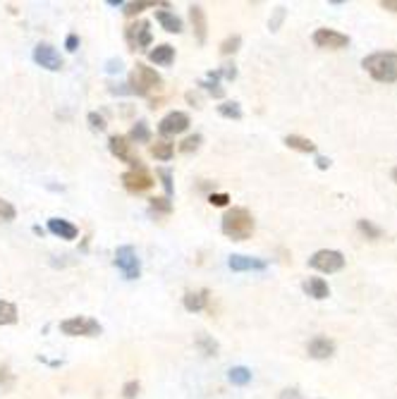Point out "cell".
<instances>
[{
    "mask_svg": "<svg viewBox=\"0 0 397 399\" xmlns=\"http://www.w3.org/2000/svg\"><path fill=\"white\" fill-rule=\"evenodd\" d=\"M366 75L378 84H395L397 82V50H378L361 60Z\"/></svg>",
    "mask_w": 397,
    "mask_h": 399,
    "instance_id": "obj_1",
    "label": "cell"
},
{
    "mask_svg": "<svg viewBox=\"0 0 397 399\" xmlns=\"http://www.w3.org/2000/svg\"><path fill=\"white\" fill-rule=\"evenodd\" d=\"M254 227H256L254 216L242 206L230 208V211L223 216V225H220L223 234L232 241H247L251 234H254Z\"/></svg>",
    "mask_w": 397,
    "mask_h": 399,
    "instance_id": "obj_2",
    "label": "cell"
},
{
    "mask_svg": "<svg viewBox=\"0 0 397 399\" xmlns=\"http://www.w3.org/2000/svg\"><path fill=\"white\" fill-rule=\"evenodd\" d=\"M127 86H130V91L137 93V96H149L153 89L163 86V77H160L153 67L137 63L130 75V84H127Z\"/></svg>",
    "mask_w": 397,
    "mask_h": 399,
    "instance_id": "obj_3",
    "label": "cell"
},
{
    "mask_svg": "<svg viewBox=\"0 0 397 399\" xmlns=\"http://www.w3.org/2000/svg\"><path fill=\"white\" fill-rule=\"evenodd\" d=\"M60 333L67 337H98L103 333L100 323L96 318H89V316H72L60 323Z\"/></svg>",
    "mask_w": 397,
    "mask_h": 399,
    "instance_id": "obj_4",
    "label": "cell"
},
{
    "mask_svg": "<svg viewBox=\"0 0 397 399\" xmlns=\"http://www.w3.org/2000/svg\"><path fill=\"white\" fill-rule=\"evenodd\" d=\"M309 266L318 273L333 275L345 268V256H343V251H338V249H318L316 254L309 258Z\"/></svg>",
    "mask_w": 397,
    "mask_h": 399,
    "instance_id": "obj_5",
    "label": "cell"
},
{
    "mask_svg": "<svg viewBox=\"0 0 397 399\" xmlns=\"http://www.w3.org/2000/svg\"><path fill=\"white\" fill-rule=\"evenodd\" d=\"M115 266H117V271L125 275L127 280H137L139 275H142V261H139L137 251H134V246H130V244L117 246V251H115Z\"/></svg>",
    "mask_w": 397,
    "mask_h": 399,
    "instance_id": "obj_6",
    "label": "cell"
},
{
    "mask_svg": "<svg viewBox=\"0 0 397 399\" xmlns=\"http://www.w3.org/2000/svg\"><path fill=\"white\" fill-rule=\"evenodd\" d=\"M125 41L132 50H147L153 43V33H151L149 20H137L125 29Z\"/></svg>",
    "mask_w": 397,
    "mask_h": 399,
    "instance_id": "obj_7",
    "label": "cell"
},
{
    "mask_svg": "<svg viewBox=\"0 0 397 399\" xmlns=\"http://www.w3.org/2000/svg\"><path fill=\"white\" fill-rule=\"evenodd\" d=\"M311 41H314L316 48H326V50H343L350 46V36L338 29H328V27H321L311 33Z\"/></svg>",
    "mask_w": 397,
    "mask_h": 399,
    "instance_id": "obj_8",
    "label": "cell"
},
{
    "mask_svg": "<svg viewBox=\"0 0 397 399\" xmlns=\"http://www.w3.org/2000/svg\"><path fill=\"white\" fill-rule=\"evenodd\" d=\"M33 63L48 72L63 70V58H60V53L50 46V43H38V46L33 48Z\"/></svg>",
    "mask_w": 397,
    "mask_h": 399,
    "instance_id": "obj_9",
    "label": "cell"
},
{
    "mask_svg": "<svg viewBox=\"0 0 397 399\" xmlns=\"http://www.w3.org/2000/svg\"><path fill=\"white\" fill-rule=\"evenodd\" d=\"M108 149H110V153H113L115 158L130 163L132 170H142V160L132 153V144L127 142V137H122V134H113V137L108 139Z\"/></svg>",
    "mask_w": 397,
    "mask_h": 399,
    "instance_id": "obj_10",
    "label": "cell"
},
{
    "mask_svg": "<svg viewBox=\"0 0 397 399\" xmlns=\"http://www.w3.org/2000/svg\"><path fill=\"white\" fill-rule=\"evenodd\" d=\"M187 127H189V115H187V112L172 110L158 122V134H160V137H175V134L187 132Z\"/></svg>",
    "mask_w": 397,
    "mask_h": 399,
    "instance_id": "obj_11",
    "label": "cell"
},
{
    "mask_svg": "<svg viewBox=\"0 0 397 399\" xmlns=\"http://www.w3.org/2000/svg\"><path fill=\"white\" fill-rule=\"evenodd\" d=\"M122 184H125L127 192L142 194V192H149V189L153 187V177H151L144 167L142 170H127L125 175H122Z\"/></svg>",
    "mask_w": 397,
    "mask_h": 399,
    "instance_id": "obj_12",
    "label": "cell"
},
{
    "mask_svg": "<svg viewBox=\"0 0 397 399\" xmlns=\"http://www.w3.org/2000/svg\"><path fill=\"white\" fill-rule=\"evenodd\" d=\"M227 266L234 273H264L268 271V261L264 258H254V256H242V254H232Z\"/></svg>",
    "mask_w": 397,
    "mask_h": 399,
    "instance_id": "obj_13",
    "label": "cell"
},
{
    "mask_svg": "<svg viewBox=\"0 0 397 399\" xmlns=\"http://www.w3.org/2000/svg\"><path fill=\"white\" fill-rule=\"evenodd\" d=\"M306 354L311 359H316V361H326V359H331L335 354V342L326 335H316L306 345Z\"/></svg>",
    "mask_w": 397,
    "mask_h": 399,
    "instance_id": "obj_14",
    "label": "cell"
},
{
    "mask_svg": "<svg viewBox=\"0 0 397 399\" xmlns=\"http://www.w3.org/2000/svg\"><path fill=\"white\" fill-rule=\"evenodd\" d=\"M48 232L55 234L58 239L72 241V239H77V234H80V227H77L75 223L65 220V218H50V220H48Z\"/></svg>",
    "mask_w": 397,
    "mask_h": 399,
    "instance_id": "obj_15",
    "label": "cell"
},
{
    "mask_svg": "<svg viewBox=\"0 0 397 399\" xmlns=\"http://www.w3.org/2000/svg\"><path fill=\"white\" fill-rule=\"evenodd\" d=\"M189 17H192V27H194V36L197 41L204 46L206 36H209V22H206V13L201 5H189Z\"/></svg>",
    "mask_w": 397,
    "mask_h": 399,
    "instance_id": "obj_16",
    "label": "cell"
},
{
    "mask_svg": "<svg viewBox=\"0 0 397 399\" xmlns=\"http://www.w3.org/2000/svg\"><path fill=\"white\" fill-rule=\"evenodd\" d=\"M301 289H304L306 296H311V299L316 301H323L331 296V287H328V283L323 278H306L304 283H301Z\"/></svg>",
    "mask_w": 397,
    "mask_h": 399,
    "instance_id": "obj_17",
    "label": "cell"
},
{
    "mask_svg": "<svg viewBox=\"0 0 397 399\" xmlns=\"http://www.w3.org/2000/svg\"><path fill=\"white\" fill-rule=\"evenodd\" d=\"M182 303L189 313H199L209 306V289H199V292H187L182 296Z\"/></svg>",
    "mask_w": 397,
    "mask_h": 399,
    "instance_id": "obj_18",
    "label": "cell"
},
{
    "mask_svg": "<svg viewBox=\"0 0 397 399\" xmlns=\"http://www.w3.org/2000/svg\"><path fill=\"white\" fill-rule=\"evenodd\" d=\"M149 60L153 65H172L175 63V48L170 46V43H160V46H156L153 50H149Z\"/></svg>",
    "mask_w": 397,
    "mask_h": 399,
    "instance_id": "obj_19",
    "label": "cell"
},
{
    "mask_svg": "<svg viewBox=\"0 0 397 399\" xmlns=\"http://www.w3.org/2000/svg\"><path fill=\"white\" fill-rule=\"evenodd\" d=\"M283 144L292 151H299V153H316V144L306 137H299V134H287L283 139Z\"/></svg>",
    "mask_w": 397,
    "mask_h": 399,
    "instance_id": "obj_20",
    "label": "cell"
},
{
    "mask_svg": "<svg viewBox=\"0 0 397 399\" xmlns=\"http://www.w3.org/2000/svg\"><path fill=\"white\" fill-rule=\"evenodd\" d=\"M156 20H158V24L163 27L165 31L170 33L182 31V20L175 13H170V10H156Z\"/></svg>",
    "mask_w": 397,
    "mask_h": 399,
    "instance_id": "obj_21",
    "label": "cell"
},
{
    "mask_svg": "<svg viewBox=\"0 0 397 399\" xmlns=\"http://www.w3.org/2000/svg\"><path fill=\"white\" fill-rule=\"evenodd\" d=\"M220 80H223V75H220V70H216V72H209V75H206V80L199 84V86H204L206 91L211 93V96L214 98H223L225 96V91H223L220 89Z\"/></svg>",
    "mask_w": 397,
    "mask_h": 399,
    "instance_id": "obj_22",
    "label": "cell"
},
{
    "mask_svg": "<svg viewBox=\"0 0 397 399\" xmlns=\"http://www.w3.org/2000/svg\"><path fill=\"white\" fill-rule=\"evenodd\" d=\"M194 345H197V349L201 354H206V356H218V352H220V345H218L214 337H209V335H204V333H201L197 340H194Z\"/></svg>",
    "mask_w": 397,
    "mask_h": 399,
    "instance_id": "obj_23",
    "label": "cell"
},
{
    "mask_svg": "<svg viewBox=\"0 0 397 399\" xmlns=\"http://www.w3.org/2000/svg\"><path fill=\"white\" fill-rule=\"evenodd\" d=\"M127 142L130 144H149L151 142V129L144 120H139L137 125L132 127L130 137H127Z\"/></svg>",
    "mask_w": 397,
    "mask_h": 399,
    "instance_id": "obj_24",
    "label": "cell"
},
{
    "mask_svg": "<svg viewBox=\"0 0 397 399\" xmlns=\"http://www.w3.org/2000/svg\"><path fill=\"white\" fill-rule=\"evenodd\" d=\"M227 380L237 387H244V385L251 383V370L247 366H234V368L227 370Z\"/></svg>",
    "mask_w": 397,
    "mask_h": 399,
    "instance_id": "obj_25",
    "label": "cell"
},
{
    "mask_svg": "<svg viewBox=\"0 0 397 399\" xmlns=\"http://www.w3.org/2000/svg\"><path fill=\"white\" fill-rule=\"evenodd\" d=\"M151 156H153L156 160H170L172 156H175V144H170V142L151 144Z\"/></svg>",
    "mask_w": 397,
    "mask_h": 399,
    "instance_id": "obj_26",
    "label": "cell"
},
{
    "mask_svg": "<svg viewBox=\"0 0 397 399\" xmlns=\"http://www.w3.org/2000/svg\"><path fill=\"white\" fill-rule=\"evenodd\" d=\"M17 318H20V313H17L15 303L0 299V325H13L17 323Z\"/></svg>",
    "mask_w": 397,
    "mask_h": 399,
    "instance_id": "obj_27",
    "label": "cell"
},
{
    "mask_svg": "<svg viewBox=\"0 0 397 399\" xmlns=\"http://www.w3.org/2000/svg\"><path fill=\"white\" fill-rule=\"evenodd\" d=\"M357 229H359L368 241H376V239L383 237V229L378 227V225H373L371 220H366V218L364 220H357Z\"/></svg>",
    "mask_w": 397,
    "mask_h": 399,
    "instance_id": "obj_28",
    "label": "cell"
},
{
    "mask_svg": "<svg viewBox=\"0 0 397 399\" xmlns=\"http://www.w3.org/2000/svg\"><path fill=\"white\" fill-rule=\"evenodd\" d=\"M218 112L220 117H227V120H242V108H239L237 100H225V103L218 105Z\"/></svg>",
    "mask_w": 397,
    "mask_h": 399,
    "instance_id": "obj_29",
    "label": "cell"
},
{
    "mask_svg": "<svg viewBox=\"0 0 397 399\" xmlns=\"http://www.w3.org/2000/svg\"><path fill=\"white\" fill-rule=\"evenodd\" d=\"M239 46H242V36H239V33H232V36H227L225 41L220 43V53L223 55H234L239 50Z\"/></svg>",
    "mask_w": 397,
    "mask_h": 399,
    "instance_id": "obj_30",
    "label": "cell"
},
{
    "mask_svg": "<svg viewBox=\"0 0 397 399\" xmlns=\"http://www.w3.org/2000/svg\"><path fill=\"white\" fill-rule=\"evenodd\" d=\"M147 8H158V3H153V0H144V3H125V13L127 17H134V15H139V13H144Z\"/></svg>",
    "mask_w": 397,
    "mask_h": 399,
    "instance_id": "obj_31",
    "label": "cell"
},
{
    "mask_svg": "<svg viewBox=\"0 0 397 399\" xmlns=\"http://www.w3.org/2000/svg\"><path fill=\"white\" fill-rule=\"evenodd\" d=\"M158 177H160V184H163L165 189V199H170L172 194H175V187H172V172L167 170V167H158Z\"/></svg>",
    "mask_w": 397,
    "mask_h": 399,
    "instance_id": "obj_32",
    "label": "cell"
},
{
    "mask_svg": "<svg viewBox=\"0 0 397 399\" xmlns=\"http://www.w3.org/2000/svg\"><path fill=\"white\" fill-rule=\"evenodd\" d=\"M17 218V208L0 196V223H13Z\"/></svg>",
    "mask_w": 397,
    "mask_h": 399,
    "instance_id": "obj_33",
    "label": "cell"
},
{
    "mask_svg": "<svg viewBox=\"0 0 397 399\" xmlns=\"http://www.w3.org/2000/svg\"><path fill=\"white\" fill-rule=\"evenodd\" d=\"M201 142H204V137H201V134H192V137H187L180 144V153H194V151H199Z\"/></svg>",
    "mask_w": 397,
    "mask_h": 399,
    "instance_id": "obj_34",
    "label": "cell"
},
{
    "mask_svg": "<svg viewBox=\"0 0 397 399\" xmlns=\"http://www.w3.org/2000/svg\"><path fill=\"white\" fill-rule=\"evenodd\" d=\"M151 211H153V213H163V216L172 213L170 199H165V196H156V199H151Z\"/></svg>",
    "mask_w": 397,
    "mask_h": 399,
    "instance_id": "obj_35",
    "label": "cell"
},
{
    "mask_svg": "<svg viewBox=\"0 0 397 399\" xmlns=\"http://www.w3.org/2000/svg\"><path fill=\"white\" fill-rule=\"evenodd\" d=\"M285 15H287V10H285V5H278V8H276V13H273V17H271V20H268V29H271V31H278V29H280V24H283Z\"/></svg>",
    "mask_w": 397,
    "mask_h": 399,
    "instance_id": "obj_36",
    "label": "cell"
},
{
    "mask_svg": "<svg viewBox=\"0 0 397 399\" xmlns=\"http://www.w3.org/2000/svg\"><path fill=\"white\" fill-rule=\"evenodd\" d=\"M87 122H89V127H91L93 132H103V129L108 127V125H105V117L98 115V112H89V115H87Z\"/></svg>",
    "mask_w": 397,
    "mask_h": 399,
    "instance_id": "obj_37",
    "label": "cell"
},
{
    "mask_svg": "<svg viewBox=\"0 0 397 399\" xmlns=\"http://www.w3.org/2000/svg\"><path fill=\"white\" fill-rule=\"evenodd\" d=\"M139 390H142L139 380H130V383L122 385V397H125V399H137L139 397Z\"/></svg>",
    "mask_w": 397,
    "mask_h": 399,
    "instance_id": "obj_38",
    "label": "cell"
},
{
    "mask_svg": "<svg viewBox=\"0 0 397 399\" xmlns=\"http://www.w3.org/2000/svg\"><path fill=\"white\" fill-rule=\"evenodd\" d=\"M13 385H15V375L10 373L8 366H3V363H0V387H3V390H10Z\"/></svg>",
    "mask_w": 397,
    "mask_h": 399,
    "instance_id": "obj_39",
    "label": "cell"
},
{
    "mask_svg": "<svg viewBox=\"0 0 397 399\" xmlns=\"http://www.w3.org/2000/svg\"><path fill=\"white\" fill-rule=\"evenodd\" d=\"M209 204L211 206H218V208H225L227 204H230V196H227L225 192H220V194L214 192V194L209 196Z\"/></svg>",
    "mask_w": 397,
    "mask_h": 399,
    "instance_id": "obj_40",
    "label": "cell"
},
{
    "mask_svg": "<svg viewBox=\"0 0 397 399\" xmlns=\"http://www.w3.org/2000/svg\"><path fill=\"white\" fill-rule=\"evenodd\" d=\"M280 399H304V397H301L299 387H285L280 392Z\"/></svg>",
    "mask_w": 397,
    "mask_h": 399,
    "instance_id": "obj_41",
    "label": "cell"
},
{
    "mask_svg": "<svg viewBox=\"0 0 397 399\" xmlns=\"http://www.w3.org/2000/svg\"><path fill=\"white\" fill-rule=\"evenodd\" d=\"M65 48L70 50V53H75V50L80 48V36H77V33H70V36L65 38Z\"/></svg>",
    "mask_w": 397,
    "mask_h": 399,
    "instance_id": "obj_42",
    "label": "cell"
},
{
    "mask_svg": "<svg viewBox=\"0 0 397 399\" xmlns=\"http://www.w3.org/2000/svg\"><path fill=\"white\" fill-rule=\"evenodd\" d=\"M220 75L225 77L227 82H232L234 77H237V70H234V65H223L220 67Z\"/></svg>",
    "mask_w": 397,
    "mask_h": 399,
    "instance_id": "obj_43",
    "label": "cell"
},
{
    "mask_svg": "<svg viewBox=\"0 0 397 399\" xmlns=\"http://www.w3.org/2000/svg\"><path fill=\"white\" fill-rule=\"evenodd\" d=\"M381 5L383 10H388V13H393V15H397V0H381Z\"/></svg>",
    "mask_w": 397,
    "mask_h": 399,
    "instance_id": "obj_44",
    "label": "cell"
},
{
    "mask_svg": "<svg viewBox=\"0 0 397 399\" xmlns=\"http://www.w3.org/2000/svg\"><path fill=\"white\" fill-rule=\"evenodd\" d=\"M316 167L318 170H328V167H331V158H326V156H316Z\"/></svg>",
    "mask_w": 397,
    "mask_h": 399,
    "instance_id": "obj_45",
    "label": "cell"
},
{
    "mask_svg": "<svg viewBox=\"0 0 397 399\" xmlns=\"http://www.w3.org/2000/svg\"><path fill=\"white\" fill-rule=\"evenodd\" d=\"M120 70H122V60L120 58L108 60V72H120Z\"/></svg>",
    "mask_w": 397,
    "mask_h": 399,
    "instance_id": "obj_46",
    "label": "cell"
},
{
    "mask_svg": "<svg viewBox=\"0 0 397 399\" xmlns=\"http://www.w3.org/2000/svg\"><path fill=\"white\" fill-rule=\"evenodd\" d=\"M187 100H189V103H194V105H197V108H201V100H199V96H197V93H194V91H189L187 93Z\"/></svg>",
    "mask_w": 397,
    "mask_h": 399,
    "instance_id": "obj_47",
    "label": "cell"
},
{
    "mask_svg": "<svg viewBox=\"0 0 397 399\" xmlns=\"http://www.w3.org/2000/svg\"><path fill=\"white\" fill-rule=\"evenodd\" d=\"M390 177H393V182H397V167H393V172H390Z\"/></svg>",
    "mask_w": 397,
    "mask_h": 399,
    "instance_id": "obj_48",
    "label": "cell"
}]
</instances>
